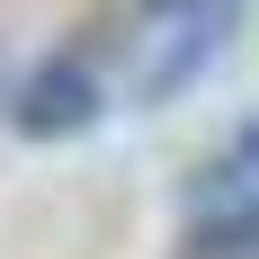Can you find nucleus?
I'll list each match as a JSON object with an SVG mask.
<instances>
[{"mask_svg":"<svg viewBox=\"0 0 259 259\" xmlns=\"http://www.w3.org/2000/svg\"><path fill=\"white\" fill-rule=\"evenodd\" d=\"M143 18H197V9H233V0H134Z\"/></svg>","mask_w":259,"mask_h":259,"instance_id":"obj_2","label":"nucleus"},{"mask_svg":"<svg viewBox=\"0 0 259 259\" xmlns=\"http://www.w3.org/2000/svg\"><path fill=\"white\" fill-rule=\"evenodd\" d=\"M107 116V90H99V63L90 54H45L36 72L9 90V125L27 134V143H72V134H90Z\"/></svg>","mask_w":259,"mask_h":259,"instance_id":"obj_1","label":"nucleus"}]
</instances>
